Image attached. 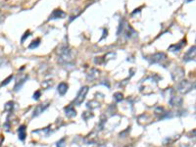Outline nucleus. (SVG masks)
I'll use <instances>...</instances> for the list:
<instances>
[{
    "mask_svg": "<svg viewBox=\"0 0 196 147\" xmlns=\"http://www.w3.org/2000/svg\"><path fill=\"white\" fill-rule=\"evenodd\" d=\"M193 87H194V84H192L190 81L184 79V81H180L179 84V86H177V90H179L182 94H186L193 88Z\"/></svg>",
    "mask_w": 196,
    "mask_h": 147,
    "instance_id": "nucleus-1",
    "label": "nucleus"
},
{
    "mask_svg": "<svg viewBox=\"0 0 196 147\" xmlns=\"http://www.w3.org/2000/svg\"><path fill=\"white\" fill-rule=\"evenodd\" d=\"M72 59H73V55H72V51L70 50V48L64 47L63 49H61L60 57H59V61H60L61 63L68 64Z\"/></svg>",
    "mask_w": 196,
    "mask_h": 147,
    "instance_id": "nucleus-2",
    "label": "nucleus"
},
{
    "mask_svg": "<svg viewBox=\"0 0 196 147\" xmlns=\"http://www.w3.org/2000/svg\"><path fill=\"white\" fill-rule=\"evenodd\" d=\"M87 92H88V86H84V87H81V90H79V91L78 95H77L76 99L74 100V104H75V105H77V106L81 105V103L84 101V99H86V96Z\"/></svg>",
    "mask_w": 196,
    "mask_h": 147,
    "instance_id": "nucleus-3",
    "label": "nucleus"
},
{
    "mask_svg": "<svg viewBox=\"0 0 196 147\" xmlns=\"http://www.w3.org/2000/svg\"><path fill=\"white\" fill-rule=\"evenodd\" d=\"M166 59V55L164 53H156L154 54L153 56H151L150 59V63L151 64H156V63H160L163 60Z\"/></svg>",
    "mask_w": 196,
    "mask_h": 147,
    "instance_id": "nucleus-4",
    "label": "nucleus"
},
{
    "mask_svg": "<svg viewBox=\"0 0 196 147\" xmlns=\"http://www.w3.org/2000/svg\"><path fill=\"white\" fill-rule=\"evenodd\" d=\"M194 58H195V46H192V47L188 50V52L185 53V55L184 56V60L188 62V61L194 60Z\"/></svg>",
    "mask_w": 196,
    "mask_h": 147,
    "instance_id": "nucleus-5",
    "label": "nucleus"
},
{
    "mask_svg": "<svg viewBox=\"0 0 196 147\" xmlns=\"http://www.w3.org/2000/svg\"><path fill=\"white\" fill-rule=\"evenodd\" d=\"M48 106H49L48 103H43V104L37 105V106L35 107V111H33V117H37V116L40 115L41 113H43V111H44Z\"/></svg>",
    "mask_w": 196,
    "mask_h": 147,
    "instance_id": "nucleus-6",
    "label": "nucleus"
},
{
    "mask_svg": "<svg viewBox=\"0 0 196 147\" xmlns=\"http://www.w3.org/2000/svg\"><path fill=\"white\" fill-rule=\"evenodd\" d=\"M65 112H66V116L69 118H73L77 115V112L75 110V108L73 107V105H70V106L65 108Z\"/></svg>",
    "mask_w": 196,
    "mask_h": 147,
    "instance_id": "nucleus-7",
    "label": "nucleus"
},
{
    "mask_svg": "<svg viewBox=\"0 0 196 147\" xmlns=\"http://www.w3.org/2000/svg\"><path fill=\"white\" fill-rule=\"evenodd\" d=\"M68 84H65V82H61V84H59L58 86V92L60 95H65L66 92L68 91Z\"/></svg>",
    "mask_w": 196,
    "mask_h": 147,
    "instance_id": "nucleus-8",
    "label": "nucleus"
},
{
    "mask_svg": "<svg viewBox=\"0 0 196 147\" xmlns=\"http://www.w3.org/2000/svg\"><path fill=\"white\" fill-rule=\"evenodd\" d=\"M65 16V14H64L63 12L61 11V10H56V11H54L52 13V15L49 18V20H55V19H60V18L64 17Z\"/></svg>",
    "mask_w": 196,
    "mask_h": 147,
    "instance_id": "nucleus-9",
    "label": "nucleus"
},
{
    "mask_svg": "<svg viewBox=\"0 0 196 147\" xmlns=\"http://www.w3.org/2000/svg\"><path fill=\"white\" fill-rule=\"evenodd\" d=\"M19 139L21 140H25L26 136H27V133H26V126H21L19 128Z\"/></svg>",
    "mask_w": 196,
    "mask_h": 147,
    "instance_id": "nucleus-10",
    "label": "nucleus"
},
{
    "mask_svg": "<svg viewBox=\"0 0 196 147\" xmlns=\"http://www.w3.org/2000/svg\"><path fill=\"white\" fill-rule=\"evenodd\" d=\"M182 98L177 96L172 97V99L170 100V103H171V105H173V106H179V105L182 104Z\"/></svg>",
    "mask_w": 196,
    "mask_h": 147,
    "instance_id": "nucleus-11",
    "label": "nucleus"
},
{
    "mask_svg": "<svg viewBox=\"0 0 196 147\" xmlns=\"http://www.w3.org/2000/svg\"><path fill=\"white\" fill-rule=\"evenodd\" d=\"M98 75H99V71H98V70H95V69H92L91 72H90L89 75H88V77H87V79H94L97 78Z\"/></svg>",
    "mask_w": 196,
    "mask_h": 147,
    "instance_id": "nucleus-12",
    "label": "nucleus"
},
{
    "mask_svg": "<svg viewBox=\"0 0 196 147\" xmlns=\"http://www.w3.org/2000/svg\"><path fill=\"white\" fill-rule=\"evenodd\" d=\"M13 109H14V102L13 101L7 102L6 104L4 105V110L6 111V112H12Z\"/></svg>",
    "mask_w": 196,
    "mask_h": 147,
    "instance_id": "nucleus-13",
    "label": "nucleus"
},
{
    "mask_svg": "<svg viewBox=\"0 0 196 147\" xmlns=\"http://www.w3.org/2000/svg\"><path fill=\"white\" fill-rule=\"evenodd\" d=\"M86 106H87V108H90V109H95V108L99 107V103L95 102V101H89V102H87Z\"/></svg>",
    "mask_w": 196,
    "mask_h": 147,
    "instance_id": "nucleus-14",
    "label": "nucleus"
},
{
    "mask_svg": "<svg viewBox=\"0 0 196 147\" xmlns=\"http://www.w3.org/2000/svg\"><path fill=\"white\" fill-rule=\"evenodd\" d=\"M53 84H54L53 81H45L42 82V86L43 88H49L50 86H53Z\"/></svg>",
    "mask_w": 196,
    "mask_h": 147,
    "instance_id": "nucleus-15",
    "label": "nucleus"
},
{
    "mask_svg": "<svg viewBox=\"0 0 196 147\" xmlns=\"http://www.w3.org/2000/svg\"><path fill=\"white\" fill-rule=\"evenodd\" d=\"M12 79H13V75H12V76H9L8 78H7L6 79H5V81H3V82H2V84H1V86H7V84H8L9 82L12 81Z\"/></svg>",
    "mask_w": 196,
    "mask_h": 147,
    "instance_id": "nucleus-16",
    "label": "nucleus"
},
{
    "mask_svg": "<svg viewBox=\"0 0 196 147\" xmlns=\"http://www.w3.org/2000/svg\"><path fill=\"white\" fill-rule=\"evenodd\" d=\"M38 44H39V39H37V40L32 41V43L29 46V48L32 49V48H35V47H37Z\"/></svg>",
    "mask_w": 196,
    "mask_h": 147,
    "instance_id": "nucleus-17",
    "label": "nucleus"
},
{
    "mask_svg": "<svg viewBox=\"0 0 196 147\" xmlns=\"http://www.w3.org/2000/svg\"><path fill=\"white\" fill-rule=\"evenodd\" d=\"M114 97H115V99L117 100V101H121V100L123 99V94L121 93V92H117V93L114 94Z\"/></svg>",
    "mask_w": 196,
    "mask_h": 147,
    "instance_id": "nucleus-18",
    "label": "nucleus"
},
{
    "mask_svg": "<svg viewBox=\"0 0 196 147\" xmlns=\"http://www.w3.org/2000/svg\"><path fill=\"white\" fill-rule=\"evenodd\" d=\"M64 143H65V138L61 139L60 141L57 143V147H64Z\"/></svg>",
    "mask_w": 196,
    "mask_h": 147,
    "instance_id": "nucleus-19",
    "label": "nucleus"
},
{
    "mask_svg": "<svg viewBox=\"0 0 196 147\" xmlns=\"http://www.w3.org/2000/svg\"><path fill=\"white\" fill-rule=\"evenodd\" d=\"M40 94H41V93H40V91H39V90H37V92H35V95H33V98H35V100H37L38 98H39Z\"/></svg>",
    "mask_w": 196,
    "mask_h": 147,
    "instance_id": "nucleus-20",
    "label": "nucleus"
},
{
    "mask_svg": "<svg viewBox=\"0 0 196 147\" xmlns=\"http://www.w3.org/2000/svg\"><path fill=\"white\" fill-rule=\"evenodd\" d=\"M3 141H4V137L2 136L1 135H0V146L2 145V143H3Z\"/></svg>",
    "mask_w": 196,
    "mask_h": 147,
    "instance_id": "nucleus-21",
    "label": "nucleus"
},
{
    "mask_svg": "<svg viewBox=\"0 0 196 147\" xmlns=\"http://www.w3.org/2000/svg\"><path fill=\"white\" fill-rule=\"evenodd\" d=\"M125 147H135V146H133V144H128V145H127V146H125Z\"/></svg>",
    "mask_w": 196,
    "mask_h": 147,
    "instance_id": "nucleus-22",
    "label": "nucleus"
}]
</instances>
